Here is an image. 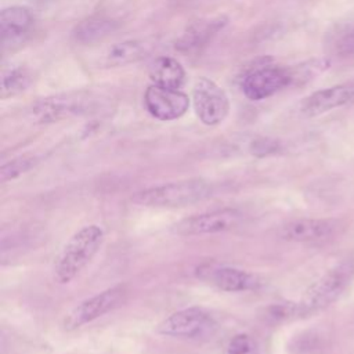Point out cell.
<instances>
[{
  "label": "cell",
  "mask_w": 354,
  "mask_h": 354,
  "mask_svg": "<svg viewBox=\"0 0 354 354\" xmlns=\"http://www.w3.org/2000/svg\"><path fill=\"white\" fill-rule=\"evenodd\" d=\"M217 329L214 317L202 307H187L170 314L158 325V333L178 339H202Z\"/></svg>",
  "instance_id": "4"
},
{
  "label": "cell",
  "mask_w": 354,
  "mask_h": 354,
  "mask_svg": "<svg viewBox=\"0 0 354 354\" xmlns=\"http://www.w3.org/2000/svg\"><path fill=\"white\" fill-rule=\"evenodd\" d=\"M212 195V185L202 178H188L166 183L138 191L131 202L145 207L176 209L201 202Z\"/></svg>",
  "instance_id": "2"
},
{
  "label": "cell",
  "mask_w": 354,
  "mask_h": 354,
  "mask_svg": "<svg viewBox=\"0 0 354 354\" xmlns=\"http://www.w3.org/2000/svg\"><path fill=\"white\" fill-rule=\"evenodd\" d=\"M118 29V22L105 17H91L77 24L72 32L75 41L80 44L98 43Z\"/></svg>",
  "instance_id": "17"
},
{
  "label": "cell",
  "mask_w": 354,
  "mask_h": 354,
  "mask_svg": "<svg viewBox=\"0 0 354 354\" xmlns=\"http://www.w3.org/2000/svg\"><path fill=\"white\" fill-rule=\"evenodd\" d=\"M353 277V261H342L329 268L304 292L300 301H297L301 317L317 313L332 304L346 290Z\"/></svg>",
  "instance_id": "3"
},
{
  "label": "cell",
  "mask_w": 354,
  "mask_h": 354,
  "mask_svg": "<svg viewBox=\"0 0 354 354\" xmlns=\"http://www.w3.org/2000/svg\"><path fill=\"white\" fill-rule=\"evenodd\" d=\"M148 53V46L140 40L115 43L104 54L102 62L106 66H124L140 61Z\"/></svg>",
  "instance_id": "18"
},
{
  "label": "cell",
  "mask_w": 354,
  "mask_h": 354,
  "mask_svg": "<svg viewBox=\"0 0 354 354\" xmlns=\"http://www.w3.org/2000/svg\"><path fill=\"white\" fill-rule=\"evenodd\" d=\"M227 354H259V347L252 336L239 333L230 340Z\"/></svg>",
  "instance_id": "23"
},
{
  "label": "cell",
  "mask_w": 354,
  "mask_h": 354,
  "mask_svg": "<svg viewBox=\"0 0 354 354\" xmlns=\"http://www.w3.org/2000/svg\"><path fill=\"white\" fill-rule=\"evenodd\" d=\"M264 315L268 321L283 322V321H289L292 318L301 317V313H300L299 303L285 301V303H275V304L268 306L266 308Z\"/></svg>",
  "instance_id": "22"
},
{
  "label": "cell",
  "mask_w": 354,
  "mask_h": 354,
  "mask_svg": "<svg viewBox=\"0 0 354 354\" xmlns=\"http://www.w3.org/2000/svg\"><path fill=\"white\" fill-rule=\"evenodd\" d=\"M293 79L290 69L274 65H261L250 71L243 77L242 91L250 101H261L289 86Z\"/></svg>",
  "instance_id": "9"
},
{
  "label": "cell",
  "mask_w": 354,
  "mask_h": 354,
  "mask_svg": "<svg viewBox=\"0 0 354 354\" xmlns=\"http://www.w3.org/2000/svg\"><path fill=\"white\" fill-rule=\"evenodd\" d=\"M227 25V18L216 17L191 24L176 41V48L181 53H194L206 47L220 30Z\"/></svg>",
  "instance_id": "14"
},
{
  "label": "cell",
  "mask_w": 354,
  "mask_h": 354,
  "mask_svg": "<svg viewBox=\"0 0 354 354\" xmlns=\"http://www.w3.org/2000/svg\"><path fill=\"white\" fill-rule=\"evenodd\" d=\"M105 232L98 224L79 228L61 248L53 263V281L58 285L72 282L94 259L104 243Z\"/></svg>",
  "instance_id": "1"
},
{
  "label": "cell",
  "mask_w": 354,
  "mask_h": 354,
  "mask_svg": "<svg viewBox=\"0 0 354 354\" xmlns=\"http://www.w3.org/2000/svg\"><path fill=\"white\" fill-rule=\"evenodd\" d=\"M195 113L206 126L220 124L230 112V100L225 91L207 77H199L192 90Z\"/></svg>",
  "instance_id": "6"
},
{
  "label": "cell",
  "mask_w": 354,
  "mask_h": 354,
  "mask_svg": "<svg viewBox=\"0 0 354 354\" xmlns=\"http://www.w3.org/2000/svg\"><path fill=\"white\" fill-rule=\"evenodd\" d=\"M36 163H37V158H35V156L24 155V156L14 158L10 162L1 165V167H0V181L7 183L10 180H14V178L19 177L21 174L26 173L28 170H30Z\"/></svg>",
  "instance_id": "21"
},
{
  "label": "cell",
  "mask_w": 354,
  "mask_h": 354,
  "mask_svg": "<svg viewBox=\"0 0 354 354\" xmlns=\"http://www.w3.org/2000/svg\"><path fill=\"white\" fill-rule=\"evenodd\" d=\"M32 76L26 68L22 66H14L10 69L3 71L1 75V95L3 97H11L15 95L30 84Z\"/></svg>",
  "instance_id": "20"
},
{
  "label": "cell",
  "mask_w": 354,
  "mask_h": 354,
  "mask_svg": "<svg viewBox=\"0 0 354 354\" xmlns=\"http://www.w3.org/2000/svg\"><path fill=\"white\" fill-rule=\"evenodd\" d=\"M354 102V80L318 90L306 97L300 104V112L307 116H318L335 108Z\"/></svg>",
  "instance_id": "13"
},
{
  "label": "cell",
  "mask_w": 354,
  "mask_h": 354,
  "mask_svg": "<svg viewBox=\"0 0 354 354\" xmlns=\"http://www.w3.org/2000/svg\"><path fill=\"white\" fill-rule=\"evenodd\" d=\"M337 230V223L330 218H299L283 224L279 236L288 242L317 243L330 239Z\"/></svg>",
  "instance_id": "12"
},
{
  "label": "cell",
  "mask_w": 354,
  "mask_h": 354,
  "mask_svg": "<svg viewBox=\"0 0 354 354\" xmlns=\"http://www.w3.org/2000/svg\"><path fill=\"white\" fill-rule=\"evenodd\" d=\"M241 220L242 213L238 212L236 209H217L180 220L174 225V232L184 236L220 234L236 228Z\"/></svg>",
  "instance_id": "8"
},
{
  "label": "cell",
  "mask_w": 354,
  "mask_h": 354,
  "mask_svg": "<svg viewBox=\"0 0 354 354\" xmlns=\"http://www.w3.org/2000/svg\"><path fill=\"white\" fill-rule=\"evenodd\" d=\"M33 24V17L30 11L21 6L7 7L0 12V33L1 43L7 44L15 43L25 36Z\"/></svg>",
  "instance_id": "15"
},
{
  "label": "cell",
  "mask_w": 354,
  "mask_h": 354,
  "mask_svg": "<svg viewBox=\"0 0 354 354\" xmlns=\"http://www.w3.org/2000/svg\"><path fill=\"white\" fill-rule=\"evenodd\" d=\"M149 77L156 86L180 90L185 82V71L177 59L171 57H159L151 66Z\"/></svg>",
  "instance_id": "16"
},
{
  "label": "cell",
  "mask_w": 354,
  "mask_h": 354,
  "mask_svg": "<svg viewBox=\"0 0 354 354\" xmlns=\"http://www.w3.org/2000/svg\"><path fill=\"white\" fill-rule=\"evenodd\" d=\"M325 48L329 54L339 58L354 57V25L353 24L335 25L326 33Z\"/></svg>",
  "instance_id": "19"
},
{
  "label": "cell",
  "mask_w": 354,
  "mask_h": 354,
  "mask_svg": "<svg viewBox=\"0 0 354 354\" xmlns=\"http://www.w3.org/2000/svg\"><path fill=\"white\" fill-rule=\"evenodd\" d=\"M144 105L151 116L167 122L181 118L188 111L189 98L180 90L152 84L145 90Z\"/></svg>",
  "instance_id": "11"
},
{
  "label": "cell",
  "mask_w": 354,
  "mask_h": 354,
  "mask_svg": "<svg viewBox=\"0 0 354 354\" xmlns=\"http://www.w3.org/2000/svg\"><path fill=\"white\" fill-rule=\"evenodd\" d=\"M198 277L217 289L230 293L254 290L261 285V281L256 274L230 266H202L198 268Z\"/></svg>",
  "instance_id": "10"
},
{
  "label": "cell",
  "mask_w": 354,
  "mask_h": 354,
  "mask_svg": "<svg viewBox=\"0 0 354 354\" xmlns=\"http://www.w3.org/2000/svg\"><path fill=\"white\" fill-rule=\"evenodd\" d=\"M124 296L126 290L123 286H113L82 300L64 317L62 328L65 330H75L93 322L122 304Z\"/></svg>",
  "instance_id": "5"
},
{
  "label": "cell",
  "mask_w": 354,
  "mask_h": 354,
  "mask_svg": "<svg viewBox=\"0 0 354 354\" xmlns=\"http://www.w3.org/2000/svg\"><path fill=\"white\" fill-rule=\"evenodd\" d=\"M97 98L91 93H65L40 100L33 106V116L39 122H55L71 115L90 112L95 106Z\"/></svg>",
  "instance_id": "7"
}]
</instances>
